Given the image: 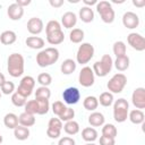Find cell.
<instances>
[{"mask_svg":"<svg viewBox=\"0 0 145 145\" xmlns=\"http://www.w3.org/2000/svg\"><path fill=\"white\" fill-rule=\"evenodd\" d=\"M59 56V50L57 48H46L36 54V63L42 68L51 66L58 61Z\"/></svg>","mask_w":145,"mask_h":145,"instance_id":"6da1fadb","label":"cell"},{"mask_svg":"<svg viewBox=\"0 0 145 145\" xmlns=\"http://www.w3.org/2000/svg\"><path fill=\"white\" fill-rule=\"evenodd\" d=\"M7 69L11 77H19L24 72V57L20 53H11L7 60Z\"/></svg>","mask_w":145,"mask_h":145,"instance_id":"7a4b0ae2","label":"cell"},{"mask_svg":"<svg viewBox=\"0 0 145 145\" xmlns=\"http://www.w3.org/2000/svg\"><path fill=\"white\" fill-rule=\"evenodd\" d=\"M113 66V60L111 58V56L109 54H103L101 60L94 62L93 65V72L94 75L99 76V77H105L112 69Z\"/></svg>","mask_w":145,"mask_h":145,"instance_id":"3957f363","label":"cell"},{"mask_svg":"<svg viewBox=\"0 0 145 145\" xmlns=\"http://www.w3.org/2000/svg\"><path fill=\"white\" fill-rule=\"evenodd\" d=\"M129 113V103L125 99H118L113 103V118L117 122H125Z\"/></svg>","mask_w":145,"mask_h":145,"instance_id":"277c9868","label":"cell"},{"mask_svg":"<svg viewBox=\"0 0 145 145\" xmlns=\"http://www.w3.org/2000/svg\"><path fill=\"white\" fill-rule=\"evenodd\" d=\"M96 11L99 12L101 19L105 23V24H111L114 20L116 14L114 10L111 6V3L106 0H102L100 2L96 3Z\"/></svg>","mask_w":145,"mask_h":145,"instance_id":"5b68a950","label":"cell"},{"mask_svg":"<svg viewBox=\"0 0 145 145\" xmlns=\"http://www.w3.org/2000/svg\"><path fill=\"white\" fill-rule=\"evenodd\" d=\"M126 85H127V77L122 72H118V74H114L109 79V82L106 84V87H108L110 93L118 94V93L122 92V89L125 88Z\"/></svg>","mask_w":145,"mask_h":145,"instance_id":"8992f818","label":"cell"},{"mask_svg":"<svg viewBox=\"0 0 145 145\" xmlns=\"http://www.w3.org/2000/svg\"><path fill=\"white\" fill-rule=\"evenodd\" d=\"M93 57H94V46L88 42L82 43L77 50V53H76L77 63L86 65L91 61V59Z\"/></svg>","mask_w":145,"mask_h":145,"instance_id":"52a82bcc","label":"cell"},{"mask_svg":"<svg viewBox=\"0 0 145 145\" xmlns=\"http://www.w3.org/2000/svg\"><path fill=\"white\" fill-rule=\"evenodd\" d=\"M34 87H35V79L32 76H24L22 78L16 92H18L20 95H23L27 99L32 94Z\"/></svg>","mask_w":145,"mask_h":145,"instance_id":"ba28073f","label":"cell"},{"mask_svg":"<svg viewBox=\"0 0 145 145\" xmlns=\"http://www.w3.org/2000/svg\"><path fill=\"white\" fill-rule=\"evenodd\" d=\"M78 82L83 87H91L95 82V75L93 72V69L88 66H85L80 69Z\"/></svg>","mask_w":145,"mask_h":145,"instance_id":"9c48e42d","label":"cell"},{"mask_svg":"<svg viewBox=\"0 0 145 145\" xmlns=\"http://www.w3.org/2000/svg\"><path fill=\"white\" fill-rule=\"evenodd\" d=\"M63 125H62V121L59 119V118H51L49 120V123H48V128H46V135L52 138V139H56V138H59L60 135H61V129H62Z\"/></svg>","mask_w":145,"mask_h":145,"instance_id":"30bf717a","label":"cell"},{"mask_svg":"<svg viewBox=\"0 0 145 145\" xmlns=\"http://www.w3.org/2000/svg\"><path fill=\"white\" fill-rule=\"evenodd\" d=\"M127 42L136 51L142 52V51L145 50V39L139 33H136V32L129 33L127 35Z\"/></svg>","mask_w":145,"mask_h":145,"instance_id":"8fae6325","label":"cell"},{"mask_svg":"<svg viewBox=\"0 0 145 145\" xmlns=\"http://www.w3.org/2000/svg\"><path fill=\"white\" fill-rule=\"evenodd\" d=\"M62 99L63 102L69 104V105H74L76 103L79 102L80 100V92L77 87H67L63 92H62Z\"/></svg>","mask_w":145,"mask_h":145,"instance_id":"7c38bea8","label":"cell"},{"mask_svg":"<svg viewBox=\"0 0 145 145\" xmlns=\"http://www.w3.org/2000/svg\"><path fill=\"white\" fill-rule=\"evenodd\" d=\"M131 102L136 109H145V88L137 87L131 94Z\"/></svg>","mask_w":145,"mask_h":145,"instance_id":"4fadbf2b","label":"cell"},{"mask_svg":"<svg viewBox=\"0 0 145 145\" xmlns=\"http://www.w3.org/2000/svg\"><path fill=\"white\" fill-rule=\"evenodd\" d=\"M122 24L128 29H134L139 25V17L133 11H126L122 16Z\"/></svg>","mask_w":145,"mask_h":145,"instance_id":"5bb4252c","label":"cell"},{"mask_svg":"<svg viewBox=\"0 0 145 145\" xmlns=\"http://www.w3.org/2000/svg\"><path fill=\"white\" fill-rule=\"evenodd\" d=\"M44 28V24L43 20L39 17H32L28 19L27 22V31L33 34V35H37L40 34Z\"/></svg>","mask_w":145,"mask_h":145,"instance_id":"9a60e30c","label":"cell"},{"mask_svg":"<svg viewBox=\"0 0 145 145\" xmlns=\"http://www.w3.org/2000/svg\"><path fill=\"white\" fill-rule=\"evenodd\" d=\"M7 15L11 20H19L24 16V8L18 6L16 2L11 3L7 9Z\"/></svg>","mask_w":145,"mask_h":145,"instance_id":"2e32d148","label":"cell"},{"mask_svg":"<svg viewBox=\"0 0 145 145\" xmlns=\"http://www.w3.org/2000/svg\"><path fill=\"white\" fill-rule=\"evenodd\" d=\"M77 23V15L72 11H67L61 17V24L65 28H72Z\"/></svg>","mask_w":145,"mask_h":145,"instance_id":"e0dca14e","label":"cell"},{"mask_svg":"<svg viewBox=\"0 0 145 145\" xmlns=\"http://www.w3.org/2000/svg\"><path fill=\"white\" fill-rule=\"evenodd\" d=\"M35 117L34 114H31V113H27V112H23L19 114L18 117V125L20 126H24V127H32L35 125Z\"/></svg>","mask_w":145,"mask_h":145,"instance_id":"ac0fdd59","label":"cell"},{"mask_svg":"<svg viewBox=\"0 0 145 145\" xmlns=\"http://www.w3.org/2000/svg\"><path fill=\"white\" fill-rule=\"evenodd\" d=\"M97 131L93 127H86L82 130V138L87 143H94L97 139Z\"/></svg>","mask_w":145,"mask_h":145,"instance_id":"d6986e66","label":"cell"},{"mask_svg":"<svg viewBox=\"0 0 145 145\" xmlns=\"http://www.w3.org/2000/svg\"><path fill=\"white\" fill-rule=\"evenodd\" d=\"M63 40H65V34H63L62 29L56 31V32L50 33V34H46V41L51 45H58V44L62 43Z\"/></svg>","mask_w":145,"mask_h":145,"instance_id":"ffe728a7","label":"cell"},{"mask_svg":"<svg viewBox=\"0 0 145 145\" xmlns=\"http://www.w3.org/2000/svg\"><path fill=\"white\" fill-rule=\"evenodd\" d=\"M25 43H26V45H27L28 48L34 49V50H40V49H42V48L44 46V44H45L44 40H43L42 37H40V36H28V37L26 39Z\"/></svg>","mask_w":145,"mask_h":145,"instance_id":"44dd1931","label":"cell"},{"mask_svg":"<svg viewBox=\"0 0 145 145\" xmlns=\"http://www.w3.org/2000/svg\"><path fill=\"white\" fill-rule=\"evenodd\" d=\"M128 119L134 123V125H140L145 120V114L142 110L139 109H134L128 113Z\"/></svg>","mask_w":145,"mask_h":145,"instance_id":"7402d4cb","label":"cell"},{"mask_svg":"<svg viewBox=\"0 0 145 145\" xmlns=\"http://www.w3.org/2000/svg\"><path fill=\"white\" fill-rule=\"evenodd\" d=\"M104 121H105V118L104 116L101 113V112H92L89 116H88V123L92 126V127H100V126H103L104 125Z\"/></svg>","mask_w":145,"mask_h":145,"instance_id":"603a6c76","label":"cell"},{"mask_svg":"<svg viewBox=\"0 0 145 145\" xmlns=\"http://www.w3.org/2000/svg\"><path fill=\"white\" fill-rule=\"evenodd\" d=\"M17 40V35L14 31H5L0 34V42L3 45H10L14 44Z\"/></svg>","mask_w":145,"mask_h":145,"instance_id":"cb8c5ba5","label":"cell"},{"mask_svg":"<svg viewBox=\"0 0 145 145\" xmlns=\"http://www.w3.org/2000/svg\"><path fill=\"white\" fill-rule=\"evenodd\" d=\"M76 61L72 59H66L62 61L61 66H60V70L63 75H70L76 70Z\"/></svg>","mask_w":145,"mask_h":145,"instance_id":"d4e9b609","label":"cell"},{"mask_svg":"<svg viewBox=\"0 0 145 145\" xmlns=\"http://www.w3.org/2000/svg\"><path fill=\"white\" fill-rule=\"evenodd\" d=\"M78 15H79L80 20L84 22V23H91L94 19V11H93V9L89 8V7H86V6H84V7H82L79 9V14Z\"/></svg>","mask_w":145,"mask_h":145,"instance_id":"484cf974","label":"cell"},{"mask_svg":"<svg viewBox=\"0 0 145 145\" xmlns=\"http://www.w3.org/2000/svg\"><path fill=\"white\" fill-rule=\"evenodd\" d=\"M129 63H130V60H129V57L126 54V56H122V57H118L114 61H113V65L116 67L117 70L119 71H125L129 68Z\"/></svg>","mask_w":145,"mask_h":145,"instance_id":"4316f807","label":"cell"},{"mask_svg":"<svg viewBox=\"0 0 145 145\" xmlns=\"http://www.w3.org/2000/svg\"><path fill=\"white\" fill-rule=\"evenodd\" d=\"M3 123L8 129H15L18 126V116H16L12 112L7 113L3 117Z\"/></svg>","mask_w":145,"mask_h":145,"instance_id":"83f0119b","label":"cell"},{"mask_svg":"<svg viewBox=\"0 0 145 145\" xmlns=\"http://www.w3.org/2000/svg\"><path fill=\"white\" fill-rule=\"evenodd\" d=\"M14 136L18 140H26L29 137V129L27 127H24V126L18 125L14 129Z\"/></svg>","mask_w":145,"mask_h":145,"instance_id":"f1b7e54d","label":"cell"},{"mask_svg":"<svg viewBox=\"0 0 145 145\" xmlns=\"http://www.w3.org/2000/svg\"><path fill=\"white\" fill-rule=\"evenodd\" d=\"M63 130L66 134L68 135H76L79 133V123L75 120H69L66 121V123L63 125Z\"/></svg>","mask_w":145,"mask_h":145,"instance_id":"f546056e","label":"cell"},{"mask_svg":"<svg viewBox=\"0 0 145 145\" xmlns=\"http://www.w3.org/2000/svg\"><path fill=\"white\" fill-rule=\"evenodd\" d=\"M83 105H84V108H85L86 110H88V111H94V110H96L97 106H99L97 97H95V96H93V95L86 96V97L84 99V101H83Z\"/></svg>","mask_w":145,"mask_h":145,"instance_id":"4dcf8cb0","label":"cell"},{"mask_svg":"<svg viewBox=\"0 0 145 145\" xmlns=\"http://www.w3.org/2000/svg\"><path fill=\"white\" fill-rule=\"evenodd\" d=\"M84 31L80 28H72L69 33V40L72 43H80L84 40Z\"/></svg>","mask_w":145,"mask_h":145,"instance_id":"1f68e13d","label":"cell"},{"mask_svg":"<svg viewBox=\"0 0 145 145\" xmlns=\"http://www.w3.org/2000/svg\"><path fill=\"white\" fill-rule=\"evenodd\" d=\"M118 135V130L114 125L112 123H105L102 127V136H106L110 138H116Z\"/></svg>","mask_w":145,"mask_h":145,"instance_id":"d6a6232c","label":"cell"},{"mask_svg":"<svg viewBox=\"0 0 145 145\" xmlns=\"http://www.w3.org/2000/svg\"><path fill=\"white\" fill-rule=\"evenodd\" d=\"M113 94L112 93H110V92H103L101 95H100V97L97 99V101H99V103L102 105V106H105V108H108V106H110L112 103H113Z\"/></svg>","mask_w":145,"mask_h":145,"instance_id":"836d02e7","label":"cell"},{"mask_svg":"<svg viewBox=\"0 0 145 145\" xmlns=\"http://www.w3.org/2000/svg\"><path fill=\"white\" fill-rule=\"evenodd\" d=\"M113 53L114 56L118 58V57H122V56H126V52H127V46L125 44V42L122 41H117L113 43Z\"/></svg>","mask_w":145,"mask_h":145,"instance_id":"e575fe53","label":"cell"},{"mask_svg":"<svg viewBox=\"0 0 145 145\" xmlns=\"http://www.w3.org/2000/svg\"><path fill=\"white\" fill-rule=\"evenodd\" d=\"M37 102V114H46L50 109V102L46 99H35Z\"/></svg>","mask_w":145,"mask_h":145,"instance_id":"d590c367","label":"cell"},{"mask_svg":"<svg viewBox=\"0 0 145 145\" xmlns=\"http://www.w3.org/2000/svg\"><path fill=\"white\" fill-rule=\"evenodd\" d=\"M51 96V91L46 86H40L35 91V99H46L49 100Z\"/></svg>","mask_w":145,"mask_h":145,"instance_id":"8d00e7d4","label":"cell"},{"mask_svg":"<svg viewBox=\"0 0 145 145\" xmlns=\"http://www.w3.org/2000/svg\"><path fill=\"white\" fill-rule=\"evenodd\" d=\"M11 102H12V104H14L15 106L20 108V106H24V105L26 104L27 100H26L25 96L20 95L18 92H14L12 95H11Z\"/></svg>","mask_w":145,"mask_h":145,"instance_id":"74e56055","label":"cell"},{"mask_svg":"<svg viewBox=\"0 0 145 145\" xmlns=\"http://www.w3.org/2000/svg\"><path fill=\"white\" fill-rule=\"evenodd\" d=\"M37 83L41 86H46L48 87L52 83V77L49 72H42L37 76Z\"/></svg>","mask_w":145,"mask_h":145,"instance_id":"f35d334b","label":"cell"},{"mask_svg":"<svg viewBox=\"0 0 145 145\" xmlns=\"http://www.w3.org/2000/svg\"><path fill=\"white\" fill-rule=\"evenodd\" d=\"M74 117H75V110L72 108L67 106L65 111L59 116V119L61 121H69V120H74Z\"/></svg>","mask_w":145,"mask_h":145,"instance_id":"ab89813d","label":"cell"},{"mask_svg":"<svg viewBox=\"0 0 145 145\" xmlns=\"http://www.w3.org/2000/svg\"><path fill=\"white\" fill-rule=\"evenodd\" d=\"M60 29H61L60 23H59L58 20H54V19L48 22V24H46V26H45V33H46V34H50V33H53V32L60 31Z\"/></svg>","mask_w":145,"mask_h":145,"instance_id":"60d3db41","label":"cell"},{"mask_svg":"<svg viewBox=\"0 0 145 145\" xmlns=\"http://www.w3.org/2000/svg\"><path fill=\"white\" fill-rule=\"evenodd\" d=\"M24 106H25V112L31 113V114H37V110L39 109H37V102H36V100L27 101Z\"/></svg>","mask_w":145,"mask_h":145,"instance_id":"b9f144b4","label":"cell"},{"mask_svg":"<svg viewBox=\"0 0 145 145\" xmlns=\"http://www.w3.org/2000/svg\"><path fill=\"white\" fill-rule=\"evenodd\" d=\"M67 106L63 104V102H61V101H56V102H53V104H52V112H53V114H56V116H60L63 111H65V109H66Z\"/></svg>","mask_w":145,"mask_h":145,"instance_id":"7bdbcfd3","label":"cell"},{"mask_svg":"<svg viewBox=\"0 0 145 145\" xmlns=\"http://www.w3.org/2000/svg\"><path fill=\"white\" fill-rule=\"evenodd\" d=\"M0 88H1V93L6 94V95H9V94H12L14 93V91H15V84L12 82L6 80Z\"/></svg>","mask_w":145,"mask_h":145,"instance_id":"ee69618b","label":"cell"},{"mask_svg":"<svg viewBox=\"0 0 145 145\" xmlns=\"http://www.w3.org/2000/svg\"><path fill=\"white\" fill-rule=\"evenodd\" d=\"M58 145H76V142L74 138H71L69 136H65V137H61L59 139Z\"/></svg>","mask_w":145,"mask_h":145,"instance_id":"f6af8a7d","label":"cell"},{"mask_svg":"<svg viewBox=\"0 0 145 145\" xmlns=\"http://www.w3.org/2000/svg\"><path fill=\"white\" fill-rule=\"evenodd\" d=\"M100 145H116V140H114V138L101 136L100 137Z\"/></svg>","mask_w":145,"mask_h":145,"instance_id":"bcb514c9","label":"cell"},{"mask_svg":"<svg viewBox=\"0 0 145 145\" xmlns=\"http://www.w3.org/2000/svg\"><path fill=\"white\" fill-rule=\"evenodd\" d=\"M63 0H50L49 1V3H50V6H52L53 8H59V7H61L62 5H63Z\"/></svg>","mask_w":145,"mask_h":145,"instance_id":"7dc6e473","label":"cell"},{"mask_svg":"<svg viewBox=\"0 0 145 145\" xmlns=\"http://www.w3.org/2000/svg\"><path fill=\"white\" fill-rule=\"evenodd\" d=\"M16 3L18 6H20L22 8H24V7H26V6H28L31 3V0H17Z\"/></svg>","mask_w":145,"mask_h":145,"instance_id":"c3c4849f","label":"cell"},{"mask_svg":"<svg viewBox=\"0 0 145 145\" xmlns=\"http://www.w3.org/2000/svg\"><path fill=\"white\" fill-rule=\"evenodd\" d=\"M133 5L138 8H143L145 6V0H133Z\"/></svg>","mask_w":145,"mask_h":145,"instance_id":"681fc988","label":"cell"},{"mask_svg":"<svg viewBox=\"0 0 145 145\" xmlns=\"http://www.w3.org/2000/svg\"><path fill=\"white\" fill-rule=\"evenodd\" d=\"M83 2H84V5L86 6V7H92L93 5H95L96 6V3H97V0H83Z\"/></svg>","mask_w":145,"mask_h":145,"instance_id":"f907efd6","label":"cell"},{"mask_svg":"<svg viewBox=\"0 0 145 145\" xmlns=\"http://www.w3.org/2000/svg\"><path fill=\"white\" fill-rule=\"evenodd\" d=\"M6 82V78H5V75L2 72H0V87L3 85V83Z\"/></svg>","mask_w":145,"mask_h":145,"instance_id":"816d5d0a","label":"cell"},{"mask_svg":"<svg viewBox=\"0 0 145 145\" xmlns=\"http://www.w3.org/2000/svg\"><path fill=\"white\" fill-rule=\"evenodd\" d=\"M68 2H70V3H77V2H79V0H68Z\"/></svg>","mask_w":145,"mask_h":145,"instance_id":"f5cc1de1","label":"cell"},{"mask_svg":"<svg viewBox=\"0 0 145 145\" xmlns=\"http://www.w3.org/2000/svg\"><path fill=\"white\" fill-rule=\"evenodd\" d=\"M85 145H96V144H94V143H86Z\"/></svg>","mask_w":145,"mask_h":145,"instance_id":"db71d44e","label":"cell"},{"mask_svg":"<svg viewBox=\"0 0 145 145\" xmlns=\"http://www.w3.org/2000/svg\"><path fill=\"white\" fill-rule=\"evenodd\" d=\"M2 140H3V139H2V136H1V133H0V144L2 143Z\"/></svg>","mask_w":145,"mask_h":145,"instance_id":"11a10c76","label":"cell"},{"mask_svg":"<svg viewBox=\"0 0 145 145\" xmlns=\"http://www.w3.org/2000/svg\"><path fill=\"white\" fill-rule=\"evenodd\" d=\"M1 94H2V93H1V91H0V99H1Z\"/></svg>","mask_w":145,"mask_h":145,"instance_id":"9f6ffc18","label":"cell"}]
</instances>
